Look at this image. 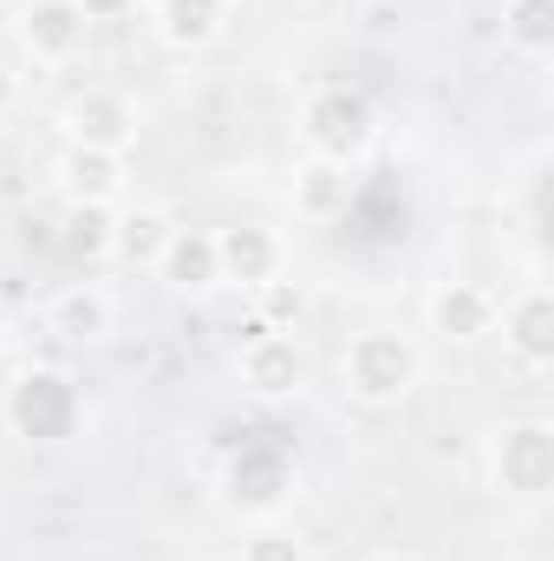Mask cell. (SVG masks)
Instances as JSON below:
<instances>
[{
  "instance_id": "21",
  "label": "cell",
  "mask_w": 554,
  "mask_h": 561,
  "mask_svg": "<svg viewBox=\"0 0 554 561\" xmlns=\"http://www.w3.org/2000/svg\"><path fill=\"white\" fill-rule=\"evenodd\" d=\"M66 222H72V249L105 255V242H112V209H66Z\"/></svg>"
},
{
  "instance_id": "9",
  "label": "cell",
  "mask_w": 554,
  "mask_h": 561,
  "mask_svg": "<svg viewBox=\"0 0 554 561\" xmlns=\"http://www.w3.org/2000/svg\"><path fill=\"white\" fill-rule=\"evenodd\" d=\"M496 333H503V353L522 373H549L554 366V287L549 280H522L516 294H503L496 300Z\"/></svg>"
},
{
  "instance_id": "20",
  "label": "cell",
  "mask_w": 554,
  "mask_h": 561,
  "mask_svg": "<svg viewBox=\"0 0 554 561\" xmlns=\"http://www.w3.org/2000/svg\"><path fill=\"white\" fill-rule=\"evenodd\" d=\"M242 561H313V549H307V536L293 529V523H255L249 536H242Z\"/></svg>"
},
{
  "instance_id": "17",
  "label": "cell",
  "mask_w": 554,
  "mask_h": 561,
  "mask_svg": "<svg viewBox=\"0 0 554 561\" xmlns=\"http://www.w3.org/2000/svg\"><path fill=\"white\" fill-rule=\"evenodd\" d=\"M150 275L163 280L170 294H209V287H222L216 280V236L209 229H176Z\"/></svg>"
},
{
  "instance_id": "8",
  "label": "cell",
  "mask_w": 554,
  "mask_h": 561,
  "mask_svg": "<svg viewBox=\"0 0 554 561\" xmlns=\"http://www.w3.org/2000/svg\"><path fill=\"white\" fill-rule=\"evenodd\" d=\"M85 39H92V20L79 13V0H20L13 7V46L46 72L72 66L85 53Z\"/></svg>"
},
{
  "instance_id": "22",
  "label": "cell",
  "mask_w": 554,
  "mask_h": 561,
  "mask_svg": "<svg viewBox=\"0 0 554 561\" xmlns=\"http://www.w3.org/2000/svg\"><path fill=\"white\" fill-rule=\"evenodd\" d=\"M143 0H79V13L92 20V26H118V20H138Z\"/></svg>"
},
{
  "instance_id": "6",
  "label": "cell",
  "mask_w": 554,
  "mask_h": 561,
  "mask_svg": "<svg viewBox=\"0 0 554 561\" xmlns=\"http://www.w3.org/2000/svg\"><path fill=\"white\" fill-rule=\"evenodd\" d=\"M59 138L66 144H85V150H118L131 157L143 138V112L125 85H85L59 105Z\"/></svg>"
},
{
  "instance_id": "10",
  "label": "cell",
  "mask_w": 554,
  "mask_h": 561,
  "mask_svg": "<svg viewBox=\"0 0 554 561\" xmlns=\"http://www.w3.org/2000/svg\"><path fill=\"white\" fill-rule=\"evenodd\" d=\"M280 275H287V236L275 222H229V229H216V280L222 287L255 294V287H268Z\"/></svg>"
},
{
  "instance_id": "2",
  "label": "cell",
  "mask_w": 554,
  "mask_h": 561,
  "mask_svg": "<svg viewBox=\"0 0 554 561\" xmlns=\"http://www.w3.org/2000/svg\"><path fill=\"white\" fill-rule=\"evenodd\" d=\"M489 490L516 510H542L554 490V424L549 419H509L483 444Z\"/></svg>"
},
{
  "instance_id": "27",
  "label": "cell",
  "mask_w": 554,
  "mask_h": 561,
  "mask_svg": "<svg viewBox=\"0 0 554 561\" xmlns=\"http://www.w3.org/2000/svg\"><path fill=\"white\" fill-rule=\"evenodd\" d=\"M346 7H372V0H346Z\"/></svg>"
},
{
  "instance_id": "23",
  "label": "cell",
  "mask_w": 554,
  "mask_h": 561,
  "mask_svg": "<svg viewBox=\"0 0 554 561\" xmlns=\"http://www.w3.org/2000/svg\"><path fill=\"white\" fill-rule=\"evenodd\" d=\"M13 112H20V72L0 66V118H13Z\"/></svg>"
},
{
  "instance_id": "4",
  "label": "cell",
  "mask_w": 554,
  "mask_h": 561,
  "mask_svg": "<svg viewBox=\"0 0 554 561\" xmlns=\"http://www.w3.org/2000/svg\"><path fill=\"white\" fill-rule=\"evenodd\" d=\"M7 424L26 437V444H66L79 424H85V392L72 373L59 366H20L13 386H7Z\"/></svg>"
},
{
  "instance_id": "1",
  "label": "cell",
  "mask_w": 554,
  "mask_h": 561,
  "mask_svg": "<svg viewBox=\"0 0 554 561\" xmlns=\"http://www.w3.org/2000/svg\"><path fill=\"white\" fill-rule=\"evenodd\" d=\"M424 346H417V333L405 327H359L346 346H339V392L353 399V405H366V412H399L405 399H412L417 386H424Z\"/></svg>"
},
{
  "instance_id": "16",
  "label": "cell",
  "mask_w": 554,
  "mask_h": 561,
  "mask_svg": "<svg viewBox=\"0 0 554 561\" xmlns=\"http://www.w3.org/2000/svg\"><path fill=\"white\" fill-rule=\"evenodd\" d=\"M183 222H176V209L170 203H138V209H112V242H105V255L118 262V268H131V275H150L157 268V255L170 249V236H176Z\"/></svg>"
},
{
  "instance_id": "11",
  "label": "cell",
  "mask_w": 554,
  "mask_h": 561,
  "mask_svg": "<svg viewBox=\"0 0 554 561\" xmlns=\"http://www.w3.org/2000/svg\"><path fill=\"white\" fill-rule=\"evenodd\" d=\"M287 203L307 229H326V222H346V209L359 203V163H339V157H300L293 176H287Z\"/></svg>"
},
{
  "instance_id": "13",
  "label": "cell",
  "mask_w": 554,
  "mask_h": 561,
  "mask_svg": "<svg viewBox=\"0 0 554 561\" xmlns=\"http://www.w3.org/2000/svg\"><path fill=\"white\" fill-rule=\"evenodd\" d=\"M229 20H235L229 0H150V33H157V46L176 53V59L216 53V46L229 39Z\"/></svg>"
},
{
  "instance_id": "18",
  "label": "cell",
  "mask_w": 554,
  "mask_h": 561,
  "mask_svg": "<svg viewBox=\"0 0 554 561\" xmlns=\"http://www.w3.org/2000/svg\"><path fill=\"white\" fill-rule=\"evenodd\" d=\"M503 46L516 59H549L554 53V0H503Z\"/></svg>"
},
{
  "instance_id": "14",
  "label": "cell",
  "mask_w": 554,
  "mask_h": 561,
  "mask_svg": "<svg viewBox=\"0 0 554 561\" xmlns=\"http://www.w3.org/2000/svg\"><path fill=\"white\" fill-rule=\"evenodd\" d=\"M46 327L66 340V346H105L118 333V294L105 280H66L53 300H46Z\"/></svg>"
},
{
  "instance_id": "5",
  "label": "cell",
  "mask_w": 554,
  "mask_h": 561,
  "mask_svg": "<svg viewBox=\"0 0 554 561\" xmlns=\"http://www.w3.org/2000/svg\"><path fill=\"white\" fill-rule=\"evenodd\" d=\"M235 386L255 405H293L313 386V353L300 333H249L235 346Z\"/></svg>"
},
{
  "instance_id": "25",
  "label": "cell",
  "mask_w": 554,
  "mask_h": 561,
  "mask_svg": "<svg viewBox=\"0 0 554 561\" xmlns=\"http://www.w3.org/2000/svg\"><path fill=\"white\" fill-rule=\"evenodd\" d=\"M0 340H7V300H0Z\"/></svg>"
},
{
  "instance_id": "12",
  "label": "cell",
  "mask_w": 554,
  "mask_h": 561,
  "mask_svg": "<svg viewBox=\"0 0 554 561\" xmlns=\"http://www.w3.org/2000/svg\"><path fill=\"white\" fill-rule=\"evenodd\" d=\"M53 183L66 196V209H118L125 190H131V170L118 150H85V144H66L59 163H53Z\"/></svg>"
},
{
  "instance_id": "3",
  "label": "cell",
  "mask_w": 554,
  "mask_h": 561,
  "mask_svg": "<svg viewBox=\"0 0 554 561\" xmlns=\"http://www.w3.org/2000/svg\"><path fill=\"white\" fill-rule=\"evenodd\" d=\"M300 144L307 157H339V163H366L379 144V112L359 85H313L300 99Z\"/></svg>"
},
{
  "instance_id": "15",
  "label": "cell",
  "mask_w": 554,
  "mask_h": 561,
  "mask_svg": "<svg viewBox=\"0 0 554 561\" xmlns=\"http://www.w3.org/2000/svg\"><path fill=\"white\" fill-rule=\"evenodd\" d=\"M496 287H483V280H437L430 287V333L443 340V346H476V340H489L496 333Z\"/></svg>"
},
{
  "instance_id": "24",
  "label": "cell",
  "mask_w": 554,
  "mask_h": 561,
  "mask_svg": "<svg viewBox=\"0 0 554 561\" xmlns=\"http://www.w3.org/2000/svg\"><path fill=\"white\" fill-rule=\"evenodd\" d=\"M366 561H424V556H412V549H372Z\"/></svg>"
},
{
  "instance_id": "26",
  "label": "cell",
  "mask_w": 554,
  "mask_h": 561,
  "mask_svg": "<svg viewBox=\"0 0 554 561\" xmlns=\"http://www.w3.org/2000/svg\"><path fill=\"white\" fill-rule=\"evenodd\" d=\"M229 7H262V0H229Z\"/></svg>"
},
{
  "instance_id": "19",
  "label": "cell",
  "mask_w": 554,
  "mask_h": 561,
  "mask_svg": "<svg viewBox=\"0 0 554 561\" xmlns=\"http://www.w3.org/2000/svg\"><path fill=\"white\" fill-rule=\"evenodd\" d=\"M255 300V313H262V333H300L307 327V294H300V280H268V287H255L249 294Z\"/></svg>"
},
{
  "instance_id": "7",
  "label": "cell",
  "mask_w": 554,
  "mask_h": 561,
  "mask_svg": "<svg viewBox=\"0 0 554 561\" xmlns=\"http://www.w3.org/2000/svg\"><path fill=\"white\" fill-rule=\"evenodd\" d=\"M300 490V470L287 463V450L275 444H242L222 470V510L249 516V523H275L280 503Z\"/></svg>"
}]
</instances>
